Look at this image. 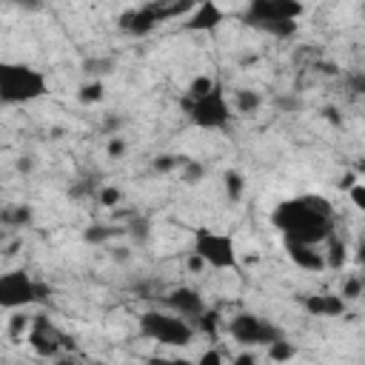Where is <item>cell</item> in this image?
Wrapping results in <instances>:
<instances>
[{
    "label": "cell",
    "mask_w": 365,
    "mask_h": 365,
    "mask_svg": "<svg viewBox=\"0 0 365 365\" xmlns=\"http://www.w3.org/2000/svg\"><path fill=\"white\" fill-rule=\"evenodd\" d=\"M103 97H106V86H103V80H86V83L77 88V100H80L83 106L100 103Z\"/></svg>",
    "instance_id": "obj_19"
},
{
    "label": "cell",
    "mask_w": 365,
    "mask_h": 365,
    "mask_svg": "<svg viewBox=\"0 0 365 365\" xmlns=\"http://www.w3.org/2000/svg\"><path fill=\"white\" fill-rule=\"evenodd\" d=\"M54 365H77V359H74V356H68V354H60V356L54 359Z\"/></svg>",
    "instance_id": "obj_32"
},
{
    "label": "cell",
    "mask_w": 365,
    "mask_h": 365,
    "mask_svg": "<svg viewBox=\"0 0 365 365\" xmlns=\"http://www.w3.org/2000/svg\"><path fill=\"white\" fill-rule=\"evenodd\" d=\"M111 234H114V228H108V225H91V228L83 234V240L91 242V245H100V242L111 240Z\"/></svg>",
    "instance_id": "obj_23"
},
{
    "label": "cell",
    "mask_w": 365,
    "mask_h": 365,
    "mask_svg": "<svg viewBox=\"0 0 365 365\" xmlns=\"http://www.w3.org/2000/svg\"><path fill=\"white\" fill-rule=\"evenodd\" d=\"M228 365H259V356H257V351H248V348H242Z\"/></svg>",
    "instance_id": "obj_28"
},
{
    "label": "cell",
    "mask_w": 365,
    "mask_h": 365,
    "mask_svg": "<svg viewBox=\"0 0 365 365\" xmlns=\"http://www.w3.org/2000/svg\"><path fill=\"white\" fill-rule=\"evenodd\" d=\"M31 220H34V211L26 202H11L0 211V225H6V228H26V225H31Z\"/></svg>",
    "instance_id": "obj_15"
},
{
    "label": "cell",
    "mask_w": 365,
    "mask_h": 365,
    "mask_svg": "<svg viewBox=\"0 0 365 365\" xmlns=\"http://www.w3.org/2000/svg\"><path fill=\"white\" fill-rule=\"evenodd\" d=\"M339 297H342L345 302H356V299L362 297V277H359V274H351V277H345Z\"/></svg>",
    "instance_id": "obj_21"
},
{
    "label": "cell",
    "mask_w": 365,
    "mask_h": 365,
    "mask_svg": "<svg viewBox=\"0 0 365 365\" xmlns=\"http://www.w3.org/2000/svg\"><path fill=\"white\" fill-rule=\"evenodd\" d=\"M285 245V254L288 259L302 268V271H311V274H319L325 271V257H322V245H302V242H282Z\"/></svg>",
    "instance_id": "obj_13"
},
{
    "label": "cell",
    "mask_w": 365,
    "mask_h": 365,
    "mask_svg": "<svg viewBox=\"0 0 365 365\" xmlns=\"http://www.w3.org/2000/svg\"><path fill=\"white\" fill-rule=\"evenodd\" d=\"M48 94V77L43 68L23 60H0V103L29 106Z\"/></svg>",
    "instance_id": "obj_4"
},
{
    "label": "cell",
    "mask_w": 365,
    "mask_h": 365,
    "mask_svg": "<svg viewBox=\"0 0 365 365\" xmlns=\"http://www.w3.org/2000/svg\"><path fill=\"white\" fill-rule=\"evenodd\" d=\"M97 200H100V205L114 208V205L123 200V191H120V188H114V185H103V188L97 191Z\"/></svg>",
    "instance_id": "obj_24"
},
{
    "label": "cell",
    "mask_w": 365,
    "mask_h": 365,
    "mask_svg": "<svg viewBox=\"0 0 365 365\" xmlns=\"http://www.w3.org/2000/svg\"><path fill=\"white\" fill-rule=\"evenodd\" d=\"M302 14H305V3L299 0H251L242 11V23L277 40H288L297 34Z\"/></svg>",
    "instance_id": "obj_3"
},
{
    "label": "cell",
    "mask_w": 365,
    "mask_h": 365,
    "mask_svg": "<svg viewBox=\"0 0 365 365\" xmlns=\"http://www.w3.org/2000/svg\"><path fill=\"white\" fill-rule=\"evenodd\" d=\"M274 103H277V108H282V111H297V108H299V100H297V97H277Z\"/></svg>",
    "instance_id": "obj_30"
},
{
    "label": "cell",
    "mask_w": 365,
    "mask_h": 365,
    "mask_svg": "<svg viewBox=\"0 0 365 365\" xmlns=\"http://www.w3.org/2000/svg\"><path fill=\"white\" fill-rule=\"evenodd\" d=\"M111 68H114V60H111V57H91V60L83 63V71H86L91 80H100V77L108 74Z\"/></svg>",
    "instance_id": "obj_20"
},
{
    "label": "cell",
    "mask_w": 365,
    "mask_h": 365,
    "mask_svg": "<svg viewBox=\"0 0 365 365\" xmlns=\"http://www.w3.org/2000/svg\"><path fill=\"white\" fill-rule=\"evenodd\" d=\"M191 254L202 262V268L211 271H240V251H237V240L228 231H217V228H197L194 231V245Z\"/></svg>",
    "instance_id": "obj_6"
},
{
    "label": "cell",
    "mask_w": 365,
    "mask_h": 365,
    "mask_svg": "<svg viewBox=\"0 0 365 365\" xmlns=\"http://www.w3.org/2000/svg\"><path fill=\"white\" fill-rule=\"evenodd\" d=\"M163 302H165V308H168L171 314L188 319L191 325H194V322L200 319V314L208 308L202 291H197L194 285H174V288H168Z\"/></svg>",
    "instance_id": "obj_10"
},
{
    "label": "cell",
    "mask_w": 365,
    "mask_h": 365,
    "mask_svg": "<svg viewBox=\"0 0 365 365\" xmlns=\"http://www.w3.org/2000/svg\"><path fill=\"white\" fill-rule=\"evenodd\" d=\"M348 200H351V205H354L356 211H365V182H362V180H356V182L348 188Z\"/></svg>",
    "instance_id": "obj_25"
},
{
    "label": "cell",
    "mask_w": 365,
    "mask_h": 365,
    "mask_svg": "<svg viewBox=\"0 0 365 365\" xmlns=\"http://www.w3.org/2000/svg\"><path fill=\"white\" fill-rule=\"evenodd\" d=\"M157 365H197V359H185V356H171V359H160Z\"/></svg>",
    "instance_id": "obj_31"
},
{
    "label": "cell",
    "mask_w": 365,
    "mask_h": 365,
    "mask_svg": "<svg viewBox=\"0 0 365 365\" xmlns=\"http://www.w3.org/2000/svg\"><path fill=\"white\" fill-rule=\"evenodd\" d=\"M222 188H225V197L231 200V202H240L242 200V194H245V177L240 174V171H225L222 174Z\"/></svg>",
    "instance_id": "obj_18"
},
{
    "label": "cell",
    "mask_w": 365,
    "mask_h": 365,
    "mask_svg": "<svg viewBox=\"0 0 365 365\" xmlns=\"http://www.w3.org/2000/svg\"><path fill=\"white\" fill-rule=\"evenodd\" d=\"M46 297H48V285L34 279L26 268L0 274V308L3 311H23L29 305L43 302Z\"/></svg>",
    "instance_id": "obj_8"
},
{
    "label": "cell",
    "mask_w": 365,
    "mask_h": 365,
    "mask_svg": "<svg viewBox=\"0 0 365 365\" xmlns=\"http://www.w3.org/2000/svg\"><path fill=\"white\" fill-rule=\"evenodd\" d=\"M325 248H328V251H322V257H325V268H331V271H342L345 262H348V245L334 234V237L325 242Z\"/></svg>",
    "instance_id": "obj_16"
},
{
    "label": "cell",
    "mask_w": 365,
    "mask_h": 365,
    "mask_svg": "<svg viewBox=\"0 0 365 365\" xmlns=\"http://www.w3.org/2000/svg\"><path fill=\"white\" fill-rule=\"evenodd\" d=\"M177 171H180V177H182L185 185H197V182H202L205 174H208L205 163H200V160H194V157H180Z\"/></svg>",
    "instance_id": "obj_17"
},
{
    "label": "cell",
    "mask_w": 365,
    "mask_h": 365,
    "mask_svg": "<svg viewBox=\"0 0 365 365\" xmlns=\"http://www.w3.org/2000/svg\"><path fill=\"white\" fill-rule=\"evenodd\" d=\"M0 251H3V228H0Z\"/></svg>",
    "instance_id": "obj_35"
},
{
    "label": "cell",
    "mask_w": 365,
    "mask_h": 365,
    "mask_svg": "<svg viewBox=\"0 0 365 365\" xmlns=\"http://www.w3.org/2000/svg\"><path fill=\"white\" fill-rule=\"evenodd\" d=\"M228 103H231V111H237L242 117H251V114H257L265 106V97L257 88H237Z\"/></svg>",
    "instance_id": "obj_14"
},
{
    "label": "cell",
    "mask_w": 365,
    "mask_h": 365,
    "mask_svg": "<svg viewBox=\"0 0 365 365\" xmlns=\"http://www.w3.org/2000/svg\"><path fill=\"white\" fill-rule=\"evenodd\" d=\"M26 342L37 356H46V359H57L60 354H66V336L51 325L48 317H31Z\"/></svg>",
    "instance_id": "obj_9"
},
{
    "label": "cell",
    "mask_w": 365,
    "mask_h": 365,
    "mask_svg": "<svg viewBox=\"0 0 365 365\" xmlns=\"http://www.w3.org/2000/svg\"><path fill=\"white\" fill-rule=\"evenodd\" d=\"M137 331H140V336H145L163 348H188L197 339V328L188 319H182L171 311H160V308L143 311L137 317Z\"/></svg>",
    "instance_id": "obj_5"
},
{
    "label": "cell",
    "mask_w": 365,
    "mask_h": 365,
    "mask_svg": "<svg viewBox=\"0 0 365 365\" xmlns=\"http://www.w3.org/2000/svg\"><path fill=\"white\" fill-rule=\"evenodd\" d=\"M302 308H305V314H311V317L336 319V317H345L348 302H345L339 294L322 291V294H308V297H302Z\"/></svg>",
    "instance_id": "obj_12"
},
{
    "label": "cell",
    "mask_w": 365,
    "mask_h": 365,
    "mask_svg": "<svg viewBox=\"0 0 365 365\" xmlns=\"http://www.w3.org/2000/svg\"><path fill=\"white\" fill-rule=\"evenodd\" d=\"M268 351V356L274 359V362H288L291 356H297V348L288 342V339H279V342H274L271 348H265Z\"/></svg>",
    "instance_id": "obj_22"
},
{
    "label": "cell",
    "mask_w": 365,
    "mask_h": 365,
    "mask_svg": "<svg viewBox=\"0 0 365 365\" xmlns=\"http://www.w3.org/2000/svg\"><path fill=\"white\" fill-rule=\"evenodd\" d=\"M197 365H225V359H222V351H220V348H205V351L200 354Z\"/></svg>",
    "instance_id": "obj_27"
},
{
    "label": "cell",
    "mask_w": 365,
    "mask_h": 365,
    "mask_svg": "<svg viewBox=\"0 0 365 365\" xmlns=\"http://www.w3.org/2000/svg\"><path fill=\"white\" fill-rule=\"evenodd\" d=\"M180 108L185 120L200 131H225L234 117L225 88L211 74H197L185 86V94L180 97Z\"/></svg>",
    "instance_id": "obj_2"
},
{
    "label": "cell",
    "mask_w": 365,
    "mask_h": 365,
    "mask_svg": "<svg viewBox=\"0 0 365 365\" xmlns=\"http://www.w3.org/2000/svg\"><path fill=\"white\" fill-rule=\"evenodd\" d=\"M31 157H20V163H17V171H31Z\"/></svg>",
    "instance_id": "obj_33"
},
{
    "label": "cell",
    "mask_w": 365,
    "mask_h": 365,
    "mask_svg": "<svg viewBox=\"0 0 365 365\" xmlns=\"http://www.w3.org/2000/svg\"><path fill=\"white\" fill-rule=\"evenodd\" d=\"M106 154H108V157H114V160H117V157H123V154H125V140H123L120 134H111V137H108V143H106Z\"/></svg>",
    "instance_id": "obj_26"
},
{
    "label": "cell",
    "mask_w": 365,
    "mask_h": 365,
    "mask_svg": "<svg viewBox=\"0 0 365 365\" xmlns=\"http://www.w3.org/2000/svg\"><path fill=\"white\" fill-rule=\"evenodd\" d=\"M222 23H225V9L214 0H205V3L191 6L182 29L191 31V34H208V31H217Z\"/></svg>",
    "instance_id": "obj_11"
},
{
    "label": "cell",
    "mask_w": 365,
    "mask_h": 365,
    "mask_svg": "<svg viewBox=\"0 0 365 365\" xmlns=\"http://www.w3.org/2000/svg\"><path fill=\"white\" fill-rule=\"evenodd\" d=\"M177 165H180V157H171V154H163V157L154 160V168H157V171H171V168H177Z\"/></svg>",
    "instance_id": "obj_29"
},
{
    "label": "cell",
    "mask_w": 365,
    "mask_h": 365,
    "mask_svg": "<svg viewBox=\"0 0 365 365\" xmlns=\"http://www.w3.org/2000/svg\"><path fill=\"white\" fill-rule=\"evenodd\" d=\"M325 120H331V123H339V117H336V111H334V108H325Z\"/></svg>",
    "instance_id": "obj_34"
},
{
    "label": "cell",
    "mask_w": 365,
    "mask_h": 365,
    "mask_svg": "<svg viewBox=\"0 0 365 365\" xmlns=\"http://www.w3.org/2000/svg\"><path fill=\"white\" fill-rule=\"evenodd\" d=\"M225 331H228V336L240 348H248V351L271 348L274 342L285 339V331L274 319H268V317H262L257 311H240V314H234L231 319H225Z\"/></svg>",
    "instance_id": "obj_7"
},
{
    "label": "cell",
    "mask_w": 365,
    "mask_h": 365,
    "mask_svg": "<svg viewBox=\"0 0 365 365\" xmlns=\"http://www.w3.org/2000/svg\"><path fill=\"white\" fill-rule=\"evenodd\" d=\"M271 225L277 228L282 242L325 245L336 234V211L328 197L299 194L274 205Z\"/></svg>",
    "instance_id": "obj_1"
}]
</instances>
